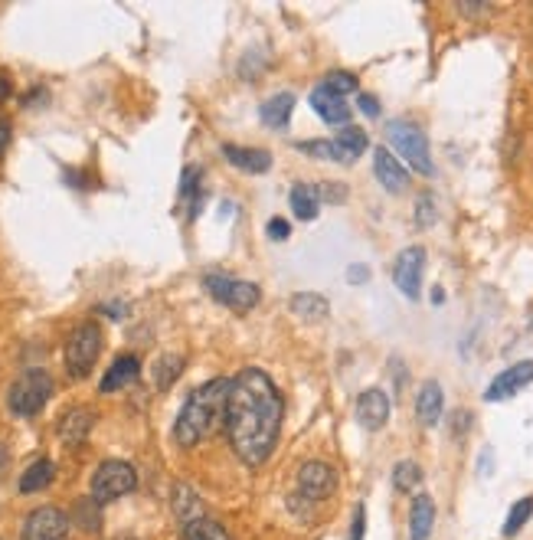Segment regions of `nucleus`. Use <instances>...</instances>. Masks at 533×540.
<instances>
[{
  "mask_svg": "<svg viewBox=\"0 0 533 540\" xmlns=\"http://www.w3.org/2000/svg\"><path fill=\"white\" fill-rule=\"evenodd\" d=\"M282 412V393L266 370L246 367L229 380L223 426L232 452L239 455L242 465L256 469L268 462V455L278 446Z\"/></svg>",
  "mask_w": 533,
  "mask_h": 540,
  "instance_id": "obj_1",
  "label": "nucleus"
},
{
  "mask_svg": "<svg viewBox=\"0 0 533 540\" xmlns=\"http://www.w3.org/2000/svg\"><path fill=\"white\" fill-rule=\"evenodd\" d=\"M226 396H229V380L213 377L183 400L177 422H173V439L177 446L190 449L200 439H207L220 422L226 420Z\"/></svg>",
  "mask_w": 533,
  "mask_h": 540,
  "instance_id": "obj_2",
  "label": "nucleus"
},
{
  "mask_svg": "<svg viewBox=\"0 0 533 540\" xmlns=\"http://www.w3.org/2000/svg\"><path fill=\"white\" fill-rule=\"evenodd\" d=\"M387 137H389V145H393L396 155L403 157L413 171H419L422 177H432V174H435V164H432V151H429V137H425V131H422L419 125L396 118L387 125Z\"/></svg>",
  "mask_w": 533,
  "mask_h": 540,
  "instance_id": "obj_3",
  "label": "nucleus"
},
{
  "mask_svg": "<svg viewBox=\"0 0 533 540\" xmlns=\"http://www.w3.org/2000/svg\"><path fill=\"white\" fill-rule=\"evenodd\" d=\"M50 396H52L50 374L40 367L23 370L7 390V410L14 412V416H20V420H26V416H36V412L43 410V406L50 403Z\"/></svg>",
  "mask_w": 533,
  "mask_h": 540,
  "instance_id": "obj_4",
  "label": "nucleus"
},
{
  "mask_svg": "<svg viewBox=\"0 0 533 540\" xmlns=\"http://www.w3.org/2000/svg\"><path fill=\"white\" fill-rule=\"evenodd\" d=\"M102 354V327L95 321H82L66 337V374L72 380H82L92 374L95 360Z\"/></svg>",
  "mask_w": 533,
  "mask_h": 540,
  "instance_id": "obj_5",
  "label": "nucleus"
},
{
  "mask_svg": "<svg viewBox=\"0 0 533 540\" xmlns=\"http://www.w3.org/2000/svg\"><path fill=\"white\" fill-rule=\"evenodd\" d=\"M135 488H138V472L121 459H108L92 475V501H98V505H108V501Z\"/></svg>",
  "mask_w": 533,
  "mask_h": 540,
  "instance_id": "obj_6",
  "label": "nucleus"
},
{
  "mask_svg": "<svg viewBox=\"0 0 533 540\" xmlns=\"http://www.w3.org/2000/svg\"><path fill=\"white\" fill-rule=\"evenodd\" d=\"M203 285H207V292L213 295L220 305H226V308L232 311H252L258 305V298H262L256 282H242V279H232V275L210 272L207 279H203Z\"/></svg>",
  "mask_w": 533,
  "mask_h": 540,
  "instance_id": "obj_7",
  "label": "nucleus"
},
{
  "mask_svg": "<svg viewBox=\"0 0 533 540\" xmlns=\"http://www.w3.org/2000/svg\"><path fill=\"white\" fill-rule=\"evenodd\" d=\"M23 540H70V515L52 505L36 507L23 521Z\"/></svg>",
  "mask_w": 533,
  "mask_h": 540,
  "instance_id": "obj_8",
  "label": "nucleus"
},
{
  "mask_svg": "<svg viewBox=\"0 0 533 540\" xmlns=\"http://www.w3.org/2000/svg\"><path fill=\"white\" fill-rule=\"evenodd\" d=\"M422 272H425V249L406 246L393 262V282L409 301L422 295Z\"/></svg>",
  "mask_w": 533,
  "mask_h": 540,
  "instance_id": "obj_9",
  "label": "nucleus"
},
{
  "mask_svg": "<svg viewBox=\"0 0 533 540\" xmlns=\"http://www.w3.org/2000/svg\"><path fill=\"white\" fill-rule=\"evenodd\" d=\"M530 384H533V360H517V364L504 367L498 377L491 380L488 390H484V400H488V403H504V400L517 396Z\"/></svg>",
  "mask_w": 533,
  "mask_h": 540,
  "instance_id": "obj_10",
  "label": "nucleus"
},
{
  "mask_svg": "<svg viewBox=\"0 0 533 540\" xmlns=\"http://www.w3.org/2000/svg\"><path fill=\"white\" fill-rule=\"evenodd\" d=\"M334 488H337L334 465L314 459V462H304L302 469H298V491H302L304 497H311V501H324V497L334 495Z\"/></svg>",
  "mask_w": 533,
  "mask_h": 540,
  "instance_id": "obj_11",
  "label": "nucleus"
},
{
  "mask_svg": "<svg viewBox=\"0 0 533 540\" xmlns=\"http://www.w3.org/2000/svg\"><path fill=\"white\" fill-rule=\"evenodd\" d=\"M353 412H357V422H360L367 432H377V429H383L389 422V393L383 386L363 390Z\"/></svg>",
  "mask_w": 533,
  "mask_h": 540,
  "instance_id": "obj_12",
  "label": "nucleus"
},
{
  "mask_svg": "<svg viewBox=\"0 0 533 540\" xmlns=\"http://www.w3.org/2000/svg\"><path fill=\"white\" fill-rule=\"evenodd\" d=\"M373 174L383 184L387 194H403L409 187V171L403 167V161L389 151V147H377L373 151Z\"/></svg>",
  "mask_w": 533,
  "mask_h": 540,
  "instance_id": "obj_13",
  "label": "nucleus"
},
{
  "mask_svg": "<svg viewBox=\"0 0 533 540\" xmlns=\"http://www.w3.org/2000/svg\"><path fill=\"white\" fill-rule=\"evenodd\" d=\"M92 426H95V410H89V406H72V410H66L60 416L56 432H60L62 446H82L89 439V432H92Z\"/></svg>",
  "mask_w": 533,
  "mask_h": 540,
  "instance_id": "obj_14",
  "label": "nucleus"
},
{
  "mask_svg": "<svg viewBox=\"0 0 533 540\" xmlns=\"http://www.w3.org/2000/svg\"><path fill=\"white\" fill-rule=\"evenodd\" d=\"M442 410H445V393H442V384L439 380H425L419 386V393H416V416L425 429L439 426L442 420Z\"/></svg>",
  "mask_w": 533,
  "mask_h": 540,
  "instance_id": "obj_15",
  "label": "nucleus"
},
{
  "mask_svg": "<svg viewBox=\"0 0 533 540\" xmlns=\"http://www.w3.org/2000/svg\"><path fill=\"white\" fill-rule=\"evenodd\" d=\"M311 109L318 112V118L324 121V125H341V128H347V121H351V105H347L341 95L327 92L324 86H318L311 92Z\"/></svg>",
  "mask_w": 533,
  "mask_h": 540,
  "instance_id": "obj_16",
  "label": "nucleus"
},
{
  "mask_svg": "<svg viewBox=\"0 0 533 540\" xmlns=\"http://www.w3.org/2000/svg\"><path fill=\"white\" fill-rule=\"evenodd\" d=\"M138 377H141V360L135 357V354H121V357L112 360V367L105 370L98 390H102V393H115V390H121V386L135 384Z\"/></svg>",
  "mask_w": 533,
  "mask_h": 540,
  "instance_id": "obj_17",
  "label": "nucleus"
},
{
  "mask_svg": "<svg viewBox=\"0 0 533 540\" xmlns=\"http://www.w3.org/2000/svg\"><path fill=\"white\" fill-rule=\"evenodd\" d=\"M331 147H334V161L353 164L363 151H367V147H370V137H367V131L363 128L347 125V128H341L334 137H331Z\"/></svg>",
  "mask_w": 533,
  "mask_h": 540,
  "instance_id": "obj_18",
  "label": "nucleus"
},
{
  "mask_svg": "<svg viewBox=\"0 0 533 540\" xmlns=\"http://www.w3.org/2000/svg\"><path fill=\"white\" fill-rule=\"evenodd\" d=\"M223 157L246 174H266L272 167V155L266 147H242V145H223Z\"/></svg>",
  "mask_w": 533,
  "mask_h": 540,
  "instance_id": "obj_19",
  "label": "nucleus"
},
{
  "mask_svg": "<svg viewBox=\"0 0 533 540\" xmlns=\"http://www.w3.org/2000/svg\"><path fill=\"white\" fill-rule=\"evenodd\" d=\"M435 527V501L432 495H416L409 507V540H429Z\"/></svg>",
  "mask_w": 533,
  "mask_h": 540,
  "instance_id": "obj_20",
  "label": "nucleus"
},
{
  "mask_svg": "<svg viewBox=\"0 0 533 540\" xmlns=\"http://www.w3.org/2000/svg\"><path fill=\"white\" fill-rule=\"evenodd\" d=\"M292 112H295V95L292 92H278L272 95V99H266L262 102V109H258V115H262V121H266L268 128H288V121H292Z\"/></svg>",
  "mask_w": 533,
  "mask_h": 540,
  "instance_id": "obj_21",
  "label": "nucleus"
},
{
  "mask_svg": "<svg viewBox=\"0 0 533 540\" xmlns=\"http://www.w3.org/2000/svg\"><path fill=\"white\" fill-rule=\"evenodd\" d=\"M288 308H292L295 317H302V321L314 325V321H324V317L331 315V301H327L324 295L298 292V295H292V301H288Z\"/></svg>",
  "mask_w": 533,
  "mask_h": 540,
  "instance_id": "obj_22",
  "label": "nucleus"
},
{
  "mask_svg": "<svg viewBox=\"0 0 533 540\" xmlns=\"http://www.w3.org/2000/svg\"><path fill=\"white\" fill-rule=\"evenodd\" d=\"M288 200H292V210L298 220H314V216L321 213V194H318V184H295L292 194H288Z\"/></svg>",
  "mask_w": 533,
  "mask_h": 540,
  "instance_id": "obj_23",
  "label": "nucleus"
},
{
  "mask_svg": "<svg viewBox=\"0 0 533 540\" xmlns=\"http://www.w3.org/2000/svg\"><path fill=\"white\" fill-rule=\"evenodd\" d=\"M52 478H56V465H52L50 459H36V462L20 475V491H23V495L43 491L46 485H52Z\"/></svg>",
  "mask_w": 533,
  "mask_h": 540,
  "instance_id": "obj_24",
  "label": "nucleus"
},
{
  "mask_svg": "<svg viewBox=\"0 0 533 540\" xmlns=\"http://www.w3.org/2000/svg\"><path fill=\"white\" fill-rule=\"evenodd\" d=\"M183 540H232V537L223 524L203 515V517H193V521L183 524Z\"/></svg>",
  "mask_w": 533,
  "mask_h": 540,
  "instance_id": "obj_25",
  "label": "nucleus"
},
{
  "mask_svg": "<svg viewBox=\"0 0 533 540\" xmlns=\"http://www.w3.org/2000/svg\"><path fill=\"white\" fill-rule=\"evenodd\" d=\"M419 485H422V465L419 462L403 459V462L393 465V488L399 491V495H409V491H416Z\"/></svg>",
  "mask_w": 533,
  "mask_h": 540,
  "instance_id": "obj_26",
  "label": "nucleus"
},
{
  "mask_svg": "<svg viewBox=\"0 0 533 540\" xmlns=\"http://www.w3.org/2000/svg\"><path fill=\"white\" fill-rule=\"evenodd\" d=\"M533 517V495L520 497L514 501V507L508 511V521H504V537H517V534L524 531V524Z\"/></svg>",
  "mask_w": 533,
  "mask_h": 540,
  "instance_id": "obj_27",
  "label": "nucleus"
},
{
  "mask_svg": "<svg viewBox=\"0 0 533 540\" xmlns=\"http://www.w3.org/2000/svg\"><path fill=\"white\" fill-rule=\"evenodd\" d=\"M181 370H183V357H177V354H164V357L154 364V384L161 386V390H167L173 380L181 377Z\"/></svg>",
  "mask_w": 533,
  "mask_h": 540,
  "instance_id": "obj_28",
  "label": "nucleus"
},
{
  "mask_svg": "<svg viewBox=\"0 0 533 540\" xmlns=\"http://www.w3.org/2000/svg\"><path fill=\"white\" fill-rule=\"evenodd\" d=\"M173 507H177V515H181V521H193V517H203V505H200V497L193 495L190 488H177V497H173Z\"/></svg>",
  "mask_w": 533,
  "mask_h": 540,
  "instance_id": "obj_29",
  "label": "nucleus"
},
{
  "mask_svg": "<svg viewBox=\"0 0 533 540\" xmlns=\"http://www.w3.org/2000/svg\"><path fill=\"white\" fill-rule=\"evenodd\" d=\"M321 86H324L327 92H334L344 99V95L357 92V76H353V72H344V69H337V72H327Z\"/></svg>",
  "mask_w": 533,
  "mask_h": 540,
  "instance_id": "obj_30",
  "label": "nucleus"
},
{
  "mask_svg": "<svg viewBox=\"0 0 533 540\" xmlns=\"http://www.w3.org/2000/svg\"><path fill=\"white\" fill-rule=\"evenodd\" d=\"M197 190H200V171L197 167H187V171H183V180H181V197L190 200V216L197 213V206H200Z\"/></svg>",
  "mask_w": 533,
  "mask_h": 540,
  "instance_id": "obj_31",
  "label": "nucleus"
},
{
  "mask_svg": "<svg viewBox=\"0 0 533 540\" xmlns=\"http://www.w3.org/2000/svg\"><path fill=\"white\" fill-rule=\"evenodd\" d=\"M435 197L432 194H422L419 200H416V223L419 226H432L435 223Z\"/></svg>",
  "mask_w": 533,
  "mask_h": 540,
  "instance_id": "obj_32",
  "label": "nucleus"
},
{
  "mask_svg": "<svg viewBox=\"0 0 533 540\" xmlns=\"http://www.w3.org/2000/svg\"><path fill=\"white\" fill-rule=\"evenodd\" d=\"M298 151H304V155H311V157H318V161H334L331 137H327V141H302V145H298Z\"/></svg>",
  "mask_w": 533,
  "mask_h": 540,
  "instance_id": "obj_33",
  "label": "nucleus"
},
{
  "mask_svg": "<svg viewBox=\"0 0 533 540\" xmlns=\"http://www.w3.org/2000/svg\"><path fill=\"white\" fill-rule=\"evenodd\" d=\"M318 194H321V204H344L347 200V187L344 184H337V180H324V184H318Z\"/></svg>",
  "mask_w": 533,
  "mask_h": 540,
  "instance_id": "obj_34",
  "label": "nucleus"
},
{
  "mask_svg": "<svg viewBox=\"0 0 533 540\" xmlns=\"http://www.w3.org/2000/svg\"><path fill=\"white\" fill-rule=\"evenodd\" d=\"M268 236H272V240H288V236H292V226H288V220H282V216H272V220H268Z\"/></svg>",
  "mask_w": 533,
  "mask_h": 540,
  "instance_id": "obj_35",
  "label": "nucleus"
},
{
  "mask_svg": "<svg viewBox=\"0 0 533 540\" xmlns=\"http://www.w3.org/2000/svg\"><path fill=\"white\" fill-rule=\"evenodd\" d=\"M363 531H367V507L357 505L353 507V527H351V540H363Z\"/></svg>",
  "mask_w": 533,
  "mask_h": 540,
  "instance_id": "obj_36",
  "label": "nucleus"
},
{
  "mask_svg": "<svg viewBox=\"0 0 533 540\" xmlns=\"http://www.w3.org/2000/svg\"><path fill=\"white\" fill-rule=\"evenodd\" d=\"M10 137H14V125H10V118H0V157L7 155Z\"/></svg>",
  "mask_w": 533,
  "mask_h": 540,
  "instance_id": "obj_37",
  "label": "nucleus"
},
{
  "mask_svg": "<svg viewBox=\"0 0 533 540\" xmlns=\"http://www.w3.org/2000/svg\"><path fill=\"white\" fill-rule=\"evenodd\" d=\"M357 102H360V112L363 115H370V118H377L379 115V105H377V99H373V95H357Z\"/></svg>",
  "mask_w": 533,
  "mask_h": 540,
  "instance_id": "obj_38",
  "label": "nucleus"
},
{
  "mask_svg": "<svg viewBox=\"0 0 533 540\" xmlns=\"http://www.w3.org/2000/svg\"><path fill=\"white\" fill-rule=\"evenodd\" d=\"M10 92H14V82H10V76H7V72H0V105L7 102V99H10Z\"/></svg>",
  "mask_w": 533,
  "mask_h": 540,
  "instance_id": "obj_39",
  "label": "nucleus"
},
{
  "mask_svg": "<svg viewBox=\"0 0 533 540\" xmlns=\"http://www.w3.org/2000/svg\"><path fill=\"white\" fill-rule=\"evenodd\" d=\"M367 275L370 272H367L363 266H353L351 272H347V279H351V282H367Z\"/></svg>",
  "mask_w": 533,
  "mask_h": 540,
  "instance_id": "obj_40",
  "label": "nucleus"
},
{
  "mask_svg": "<svg viewBox=\"0 0 533 540\" xmlns=\"http://www.w3.org/2000/svg\"><path fill=\"white\" fill-rule=\"evenodd\" d=\"M7 446H4V442H0V472H4V469H7Z\"/></svg>",
  "mask_w": 533,
  "mask_h": 540,
  "instance_id": "obj_41",
  "label": "nucleus"
}]
</instances>
